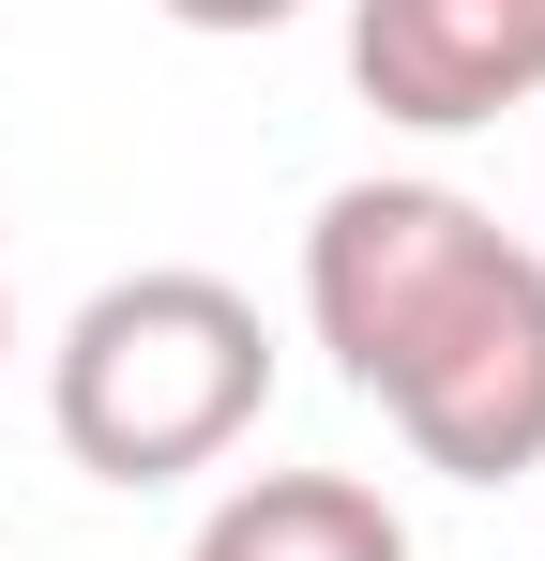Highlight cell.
I'll list each match as a JSON object with an SVG mask.
<instances>
[{
  "label": "cell",
  "mask_w": 545,
  "mask_h": 561,
  "mask_svg": "<svg viewBox=\"0 0 545 561\" xmlns=\"http://www.w3.org/2000/svg\"><path fill=\"white\" fill-rule=\"evenodd\" d=\"M303 319L454 485L545 470V259L454 183H334L303 228Z\"/></svg>",
  "instance_id": "obj_1"
},
{
  "label": "cell",
  "mask_w": 545,
  "mask_h": 561,
  "mask_svg": "<svg viewBox=\"0 0 545 561\" xmlns=\"http://www.w3.org/2000/svg\"><path fill=\"white\" fill-rule=\"evenodd\" d=\"M258 410H272V319L258 288L197 274V259L106 274L46 350V425L91 485H182V470L243 456Z\"/></svg>",
  "instance_id": "obj_2"
},
{
  "label": "cell",
  "mask_w": 545,
  "mask_h": 561,
  "mask_svg": "<svg viewBox=\"0 0 545 561\" xmlns=\"http://www.w3.org/2000/svg\"><path fill=\"white\" fill-rule=\"evenodd\" d=\"M349 92L409 137L545 106V0H349Z\"/></svg>",
  "instance_id": "obj_3"
},
{
  "label": "cell",
  "mask_w": 545,
  "mask_h": 561,
  "mask_svg": "<svg viewBox=\"0 0 545 561\" xmlns=\"http://www.w3.org/2000/svg\"><path fill=\"white\" fill-rule=\"evenodd\" d=\"M182 561H409V531H394V501L363 470H258V485H228L197 516Z\"/></svg>",
  "instance_id": "obj_4"
},
{
  "label": "cell",
  "mask_w": 545,
  "mask_h": 561,
  "mask_svg": "<svg viewBox=\"0 0 545 561\" xmlns=\"http://www.w3.org/2000/svg\"><path fill=\"white\" fill-rule=\"evenodd\" d=\"M182 31H288V15H303V0H167Z\"/></svg>",
  "instance_id": "obj_5"
},
{
  "label": "cell",
  "mask_w": 545,
  "mask_h": 561,
  "mask_svg": "<svg viewBox=\"0 0 545 561\" xmlns=\"http://www.w3.org/2000/svg\"><path fill=\"white\" fill-rule=\"evenodd\" d=\"M0 365H15V259H0Z\"/></svg>",
  "instance_id": "obj_6"
}]
</instances>
